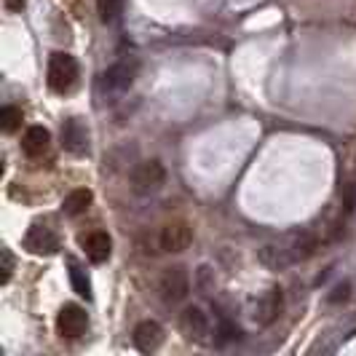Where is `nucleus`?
I'll list each match as a JSON object with an SVG mask.
<instances>
[{"instance_id":"nucleus-1","label":"nucleus","mask_w":356,"mask_h":356,"mask_svg":"<svg viewBox=\"0 0 356 356\" xmlns=\"http://www.w3.org/2000/svg\"><path fill=\"white\" fill-rule=\"evenodd\" d=\"M78 83V62L67 51H56L49 59V86L56 94H67Z\"/></svg>"},{"instance_id":"nucleus-2","label":"nucleus","mask_w":356,"mask_h":356,"mask_svg":"<svg viewBox=\"0 0 356 356\" xmlns=\"http://www.w3.org/2000/svg\"><path fill=\"white\" fill-rule=\"evenodd\" d=\"M159 292L166 303H182L191 292V276L182 266H172L161 273Z\"/></svg>"},{"instance_id":"nucleus-3","label":"nucleus","mask_w":356,"mask_h":356,"mask_svg":"<svg viewBox=\"0 0 356 356\" xmlns=\"http://www.w3.org/2000/svg\"><path fill=\"white\" fill-rule=\"evenodd\" d=\"M163 179H166V172H163L161 161H143L131 175V188H134V193H143V196L156 193L163 185Z\"/></svg>"},{"instance_id":"nucleus-4","label":"nucleus","mask_w":356,"mask_h":356,"mask_svg":"<svg viewBox=\"0 0 356 356\" xmlns=\"http://www.w3.org/2000/svg\"><path fill=\"white\" fill-rule=\"evenodd\" d=\"M193 241V231L185 220H175V222H166L159 233V244L163 252H182L191 247Z\"/></svg>"},{"instance_id":"nucleus-5","label":"nucleus","mask_w":356,"mask_h":356,"mask_svg":"<svg viewBox=\"0 0 356 356\" xmlns=\"http://www.w3.org/2000/svg\"><path fill=\"white\" fill-rule=\"evenodd\" d=\"M134 75H137V59H121L102 75V86L110 94H121L134 83Z\"/></svg>"},{"instance_id":"nucleus-6","label":"nucleus","mask_w":356,"mask_h":356,"mask_svg":"<svg viewBox=\"0 0 356 356\" xmlns=\"http://www.w3.org/2000/svg\"><path fill=\"white\" fill-rule=\"evenodd\" d=\"M86 327H89V316L81 305H65L56 316V330L62 338H81L86 332Z\"/></svg>"},{"instance_id":"nucleus-7","label":"nucleus","mask_w":356,"mask_h":356,"mask_svg":"<svg viewBox=\"0 0 356 356\" xmlns=\"http://www.w3.org/2000/svg\"><path fill=\"white\" fill-rule=\"evenodd\" d=\"M179 330L196 343H207L209 338V316L198 308V305H188L182 314H179Z\"/></svg>"},{"instance_id":"nucleus-8","label":"nucleus","mask_w":356,"mask_h":356,"mask_svg":"<svg viewBox=\"0 0 356 356\" xmlns=\"http://www.w3.org/2000/svg\"><path fill=\"white\" fill-rule=\"evenodd\" d=\"M161 343H163V327H161L159 321L145 319L134 327V346H137V351L153 354V351H159Z\"/></svg>"},{"instance_id":"nucleus-9","label":"nucleus","mask_w":356,"mask_h":356,"mask_svg":"<svg viewBox=\"0 0 356 356\" xmlns=\"http://www.w3.org/2000/svg\"><path fill=\"white\" fill-rule=\"evenodd\" d=\"M282 305H284V295H282V289H279V286H270L266 295L260 298V303H257L254 321H257L260 327H270L273 321L279 319Z\"/></svg>"},{"instance_id":"nucleus-10","label":"nucleus","mask_w":356,"mask_h":356,"mask_svg":"<svg viewBox=\"0 0 356 356\" xmlns=\"http://www.w3.org/2000/svg\"><path fill=\"white\" fill-rule=\"evenodd\" d=\"M24 247L33 254H54V252H59V238H56V233L51 228L33 225L24 236Z\"/></svg>"},{"instance_id":"nucleus-11","label":"nucleus","mask_w":356,"mask_h":356,"mask_svg":"<svg viewBox=\"0 0 356 356\" xmlns=\"http://www.w3.org/2000/svg\"><path fill=\"white\" fill-rule=\"evenodd\" d=\"M62 145H65V150H70L75 156H81V153H86V147H89V131H86V126L81 118H67L65 126H62Z\"/></svg>"},{"instance_id":"nucleus-12","label":"nucleus","mask_w":356,"mask_h":356,"mask_svg":"<svg viewBox=\"0 0 356 356\" xmlns=\"http://www.w3.org/2000/svg\"><path fill=\"white\" fill-rule=\"evenodd\" d=\"M81 247L86 250V257H89L91 263H105L107 257H110V250H113V241H110V236L102 231H94L89 236H83L81 238Z\"/></svg>"},{"instance_id":"nucleus-13","label":"nucleus","mask_w":356,"mask_h":356,"mask_svg":"<svg viewBox=\"0 0 356 356\" xmlns=\"http://www.w3.org/2000/svg\"><path fill=\"white\" fill-rule=\"evenodd\" d=\"M49 145H51V134H49V129H43V126H30V129L24 131L22 150H24L30 159H40V156L49 150Z\"/></svg>"},{"instance_id":"nucleus-14","label":"nucleus","mask_w":356,"mask_h":356,"mask_svg":"<svg viewBox=\"0 0 356 356\" xmlns=\"http://www.w3.org/2000/svg\"><path fill=\"white\" fill-rule=\"evenodd\" d=\"M260 263L270 270H286V268L295 263V257L289 254L286 244H266L260 250Z\"/></svg>"},{"instance_id":"nucleus-15","label":"nucleus","mask_w":356,"mask_h":356,"mask_svg":"<svg viewBox=\"0 0 356 356\" xmlns=\"http://www.w3.org/2000/svg\"><path fill=\"white\" fill-rule=\"evenodd\" d=\"M286 250H289V254L295 257V263H300V260L314 257V252L319 250V241H316L311 233H300V236H292V238H289Z\"/></svg>"},{"instance_id":"nucleus-16","label":"nucleus","mask_w":356,"mask_h":356,"mask_svg":"<svg viewBox=\"0 0 356 356\" xmlns=\"http://www.w3.org/2000/svg\"><path fill=\"white\" fill-rule=\"evenodd\" d=\"M91 204V191L89 188H78V191H72L70 196L62 201V212L67 214V217H78V214H83L89 209Z\"/></svg>"},{"instance_id":"nucleus-17","label":"nucleus","mask_w":356,"mask_h":356,"mask_svg":"<svg viewBox=\"0 0 356 356\" xmlns=\"http://www.w3.org/2000/svg\"><path fill=\"white\" fill-rule=\"evenodd\" d=\"M70 282H72V289L81 295V298H91V284H89V276H86V270L78 266V263H70Z\"/></svg>"},{"instance_id":"nucleus-18","label":"nucleus","mask_w":356,"mask_h":356,"mask_svg":"<svg viewBox=\"0 0 356 356\" xmlns=\"http://www.w3.org/2000/svg\"><path fill=\"white\" fill-rule=\"evenodd\" d=\"M19 126H22V110L14 105L3 107V110H0V129H3L6 134H14Z\"/></svg>"},{"instance_id":"nucleus-19","label":"nucleus","mask_w":356,"mask_h":356,"mask_svg":"<svg viewBox=\"0 0 356 356\" xmlns=\"http://www.w3.org/2000/svg\"><path fill=\"white\" fill-rule=\"evenodd\" d=\"M121 11H124V0H99V19L105 24L115 22L121 17Z\"/></svg>"},{"instance_id":"nucleus-20","label":"nucleus","mask_w":356,"mask_h":356,"mask_svg":"<svg viewBox=\"0 0 356 356\" xmlns=\"http://www.w3.org/2000/svg\"><path fill=\"white\" fill-rule=\"evenodd\" d=\"M340 201H343V212L346 214L354 212L356 209V182H346V185H343Z\"/></svg>"},{"instance_id":"nucleus-21","label":"nucleus","mask_w":356,"mask_h":356,"mask_svg":"<svg viewBox=\"0 0 356 356\" xmlns=\"http://www.w3.org/2000/svg\"><path fill=\"white\" fill-rule=\"evenodd\" d=\"M0 260H3V276H0V284H8L11 282V273H14V254L8 247L0 250Z\"/></svg>"},{"instance_id":"nucleus-22","label":"nucleus","mask_w":356,"mask_h":356,"mask_svg":"<svg viewBox=\"0 0 356 356\" xmlns=\"http://www.w3.org/2000/svg\"><path fill=\"white\" fill-rule=\"evenodd\" d=\"M217 335H220V340L222 343H228V340H238L241 338V330L236 327V324H231V321H220V327H217Z\"/></svg>"},{"instance_id":"nucleus-23","label":"nucleus","mask_w":356,"mask_h":356,"mask_svg":"<svg viewBox=\"0 0 356 356\" xmlns=\"http://www.w3.org/2000/svg\"><path fill=\"white\" fill-rule=\"evenodd\" d=\"M348 295H351V284H348V282H343V284H338L335 289H332V295H330V303H332V305L346 303V300H348Z\"/></svg>"},{"instance_id":"nucleus-24","label":"nucleus","mask_w":356,"mask_h":356,"mask_svg":"<svg viewBox=\"0 0 356 356\" xmlns=\"http://www.w3.org/2000/svg\"><path fill=\"white\" fill-rule=\"evenodd\" d=\"M3 3H6L8 11H22V8L27 6V0H3Z\"/></svg>"}]
</instances>
